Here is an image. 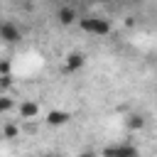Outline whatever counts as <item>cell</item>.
Returning a JSON list of instances; mask_svg holds the SVG:
<instances>
[{
    "label": "cell",
    "instance_id": "cell-1",
    "mask_svg": "<svg viewBox=\"0 0 157 157\" xmlns=\"http://www.w3.org/2000/svg\"><path fill=\"white\" fill-rule=\"evenodd\" d=\"M78 25H81V29H86L91 34H108L110 32V22L103 17H81Z\"/></svg>",
    "mask_w": 157,
    "mask_h": 157
},
{
    "label": "cell",
    "instance_id": "cell-2",
    "mask_svg": "<svg viewBox=\"0 0 157 157\" xmlns=\"http://www.w3.org/2000/svg\"><path fill=\"white\" fill-rule=\"evenodd\" d=\"M105 157H137V147L130 145V142H118V145H110L103 150Z\"/></svg>",
    "mask_w": 157,
    "mask_h": 157
},
{
    "label": "cell",
    "instance_id": "cell-3",
    "mask_svg": "<svg viewBox=\"0 0 157 157\" xmlns=\"http://www.w3.org/2000/svg\"><path fill=\"white\" fill-rule=\"evenodd\" d=\"M0 39H5V42H17V39H20V27L12 25V22H2V25H0Z\"/></svg>",
    "mask_w": 157,
    "mask_h": 157
},
{
    "label": "cell",
    "instance_id": "cell-4",
    "mask_svg": "<svg viewBox=\"0 0 157 157\" xmlns=\"http://www.w3.org/2000/svg\"><path fill=\"white\" fill-rule=\"evenodd\" d=\"M56 17H59L64 25H71L74 20H78V17H76V10H74V7H69V5H61V7L56 10Z\"/></svg>",
    "mask_w": 157,
    "mask_h": 157
},
{
    "label": "cell",
    "instance_id": "cell-5",
    "mask_svg": "<svg viewBox=\"0 0 157 157\" xmlns=\"http://www.w3.org/2000/svg\"><path fill=\"white\" fill-rule=\"evenodd\" d=\"M39 113V105L34 101H22L20 103V118H34Z\"/></svg>",
    "mask_w": 157,
    "mask_h": 157
},
{
    "label": "cell",
    "instance_id": "cell-6",
    "mask_svg": "<svg viewBox=\"0 0 157 157\" xmlns=\"http://www.w3.org/2000/svg\"><path fill=\"white\" fill-rule=\"evenodd\" d=\"M83 54L81 52H74V54H69V59H66V71H76V69H81L83 66Z\"/></svg>",
    "mask_w": 157,
    "mask_h": 157
},
{
    "label": "cell",
    "instance_id": "cell-7",
    "mask_svg": "<svg viewBox=\"0 0 157 157\" xmlns=\"http://www.w3.org/2000/svg\"><path fill=\"white\" fill-rule=\"evenodd\" d=\"M66 120H69V115H66L64 110H52V113H49V123H52V125H61V123H66Z\"/></svg>",
    "mask_w": 157,
    "mask_h": 157
},
{
    "label": "cell",
    "instance_id": "cell-8",
    "mask_svg": "<svg viewBox=\"0 0 157 157\" xmlns=\"http://www.w3.org/2000/svg\"><path fill=\"white\" fill-rule=\"evenodd\" d=\"M7 110H12V98H7V96H0V115H5Z\"/></svg>",
    "mask_w": 157,
    "mask_h": 157
},
{
    "label": "cell",
    "instance_id": "cell-9",
    "mask_svg": "<svg viewBox=\"0 0 157 157\" xmlns=\"http://www.w3.org/2000/svg\"><path fill=\"white\" fill-rule=\"evenodd\" d=\"M15 132H17V128H15V125H7V128H5V135H7V137H12Z\"/></svg>",
    "mask_w": 157,
    "mask_h": 157
},
{
    "label": "cell",
    "instance_id": "cell-10",
    "mask_svg": "<svg viewBox=\"0 0 157 157\" xmlns=\"http://www.w3.org/2000/svg\"><path fill=\"white\" fill-rule=\"evenodd\" d=\"M81 157H93V155H91V152H83V155H81Z\"/></svg>",
    "mask_w": 157,
    "mask_h": 157
}]
</instances>
